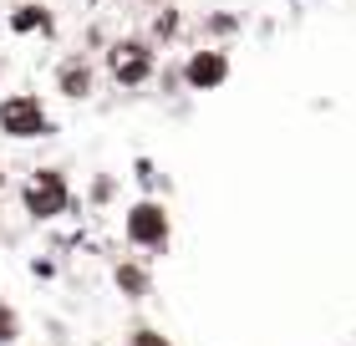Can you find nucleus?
<instances>
[{
	"instance_id": "f257e3e1",
	"label": "nucleus",
	"mask_w": 356,
	"mask_h": 346,
	"mask_svg": "<svg viewBox=\"0 0 356 346\" xmlns=\"http://www.w3.org/2000/svg\"><path fill=\"white\" fill-rule=\"evenodd\" d=\"M21 204L31 219H56V214L72 209V189H67V173L61 168H36L21 184Z\"/></svg>"
},
{
	"instance_id": "f03ea898",
	"label": "nucleus",
	"mask_w": 356,
	"mask_h": 346,
	"mask_svg": "<svg viewBox=\"0 0 356 346\" xmlns=\"http://www.w3.org/2000/svg\"><path fill=\"white\" fill-rule=\"evenodd\" d=\"M153 72H158V56H153L148 41H138V36L112 41V52H107V77L118 81V87H143V81H153Z\"/></svg>"
},
{
	"instance_id": "7ed1b4c3",
	"label": "nucleus",
	"mask_w": 356,
	"mask_h": 346,
	"mask_svg": "<svg viewBox=\"0 0 356 346\" xmlns=\"http://www.w3.org/2000/svg\"><path fill=\"white\" fill-rule=\"evenodd\" d=\"M0 133L15 138V143H31V138H46L51 133V118H46L41 97L36 92H15L0 102Z\"/></svg>"
},
{
	"instance_id": "20e7f679",
	"label": "nucleus",
	"mask_w": 356,
	"mask_h": 346,
	"mask_svg": "<svg viewBox=\"0 0 356 346\" xmlns=\"http://www.w3.org/2000/svg\"><path fill=\"white\" fill-rule=\"evenodd\" d=\"M127 244H138V250H168V209L158 199H138L127 209Z\"/></svg>"
},
{
	"instance_id": "39448f33",
	"label": "nucleus",
	"mask_w": 356,
	"mask_h": 346,
	"mask_svg": "<svg viewBox=\"0 0 356 346\" xmlns=\"http://www.w3.org/2000/svg\"><path fill=\"white\" fill-rule=\"evenodd\" d=\"M229 72H234V61H229V52H224V46H204V52H193V56L184 61V81H188L193 92L224 87V81H229Z\"/></svg>"
},
{
	"instance_id": "423d86ee",
	"label": "nucleus",
	"mask_w": 356,
	"mask_h": 346,
	"mask_svg": "<svg viewBox=\"0 0 356 346\" xmlns=\"http://www.w3.org/2000/svg\"><path fill=\"white\" fill-rule=\"evenodd\" d=\"M56 87H61V97H72V102L92 97V61H87V56L61 61V67H56Z\"/></svg>"
},
{
	"instance_id": "0eeeda50",
	"label": "nucleus",
	"mask_w": 356,
	"mask_h": 346,
	"mask_svg": "<svg viewBox=\"0 0 356 346\" xmlns=\"http://www.w3.org/2000/svg\"><path fill=\"white\" fill-rule=\"evenodd\" d=\"M10 31L15 36H41V31H51V10L46 6H15L10 10Z\"/></svg>"
},
{
	"instance_id": "6e6552de",
	"label": "nucleus",
	"mask_w": 356,
	"mask_h": 346,
	"mask_svg": "<svg viewBox=\"0 0 356 346\" xmlns=\"http://www.w3.org/2000/svg\"><path fill=\"white\" fill-rule=\"evenodd\" d=\"M112 280H118V290L133 295V301H143V295L153 290V275L143 270V265H118V270H112Z\"/></svg>"
},
{
	"instance_id": "1a4fd4ad",
	"label": "nucleus",
	"mask_w": 356,
	"mask_h": 346,
	"mask_svg": "<svg viewBox=\"0 0 356 346\" xmlns=\"http://www.w3.org/2000/svg\"><path fill=\"white\" fill-rule=\"evenodd\" d=\"M15 336H21V310L0 301V346H10Z\"/></svg>"
},
{
	"instance_id": "9d476101",
	"label": "nucleus",
	"mask_w": 356,
	"mask_h": 346,
	"mask_svg": "<svg viewBox=\"0 0 356 346\" xmlns=\"http://www.w3.org/2000/svg\"><path fill=\"white\" fill-rule=\"evenodd\" d=\"M178 36V10H158V21H153V41H173Z\"/></svg>"
},
{
	"instance_id": "9b49d317",
	"label": "nucleus",
	"mask_w": 356,
	"mask_h": 346,
	"mask_svg": "<svg viewBox=\"0 0 356 346\" xmlns=\"http://www.w3.org/2000/svg\"><path fill=\"white\" fill-rule=\"evenodd\" d=\"M127 346H173L163 331H153V326H138L133 336H127Z\"/></svg>"
},
{
	"instance_id": "f8f14e48",
	"label": "nucleus",
	"mask_w": 356,
	"mask_h": 346,
	"mask_svg": "<svg viewBox=\"0 0 356 346\" xmlns=\"http://www.w3.org/2000/svg\"><path fill=\"white\" fill-rule=\"evenodd\" d=\"M209 31H214V36H234V31H239V15H209Z\"/></svg>"
},
{
	"instance_id": "ddd939ff",
	"label": "nucleus",
	"mask_w": 356,
	"mask_h": 346,
	"mask_svg": "<svg viewBox=\"0 0 356 346\" xmlns=\"http://www.w3.org/2000/svg\"><path fill=\"white\" fill-rule=\"evenodd\" d=\"M92 199H97V204H102V199H112V178H102V173H97V184H92Z\"/></svg>"
},
{
	"instance_id": "4468645a",
	"label": "nucleus",
	"mask_w": 356,
	"mask_h": 346,
	"mask_svg": "<svg viewBox=\"0 0 356 346\" xmlns=\"http://www.w3.org/2000/svg\"><path fill=\"white\" fill-rule=\"evenodd\" d=\"M0 189H6V168H0Z\"/></svg>"
},
{
	"instance_id": "2eb2a0df",
	"label": "nucleus",
	"mask_w": 356,
	"mask_h": 346,
	"mask_svg": "<svg viewBox=\"0 0 356 346\" xmlns=\"http://www.w3.org/2000/svg\"><path fill=\"white\" fill-rule=\"evenodd\" d=\"M0 72H6V67H0Z\"/></svg>"
}]
</instances>
